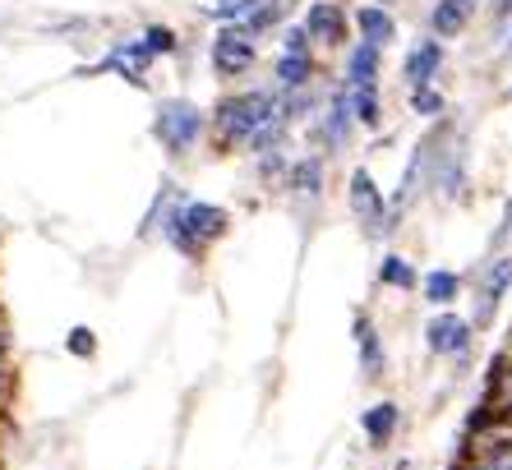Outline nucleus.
Returning a JSON list of instances; mask_svg holds the SVG:
<instances>
[{
  "mask_svg": "<svg viewBox=\"0 0 512 470\" xmlns=\"http://www.w3.org/2000/svg\"><path fill=\"white\" fill-rule=\"evenodd\" d=\"M254 60H259V47H254V37L245 28H222L213 42V70L222 79H240V74L254 70Z\"/></svg>",
  "mask_w": 512,
  "mask_h": 470,
  "instance_id": "obj_3",
  "label": "nucleus"
},
{
  "mask_svg": "<svg viewBox=\"0 0 512 470\" xmlns=\"http://www.w3.org/2000/svg\"><path fill=\"white\" fill-rule=\"evenodd\" d=\"M314 79V56H286L277 60V83H282L286 93H300V88H310Z\"/></svg>",
  "mask_w": 512,
  "mask_h": 470,
  "instance_id": "obj_17",
  "label": "nucleus"
},
{
  "mask_svg": "<svg viewBox=\"0 0 512 470\" xmlns=\"http://www.w3.org/2000/svg\"><path fill=\"white\" fill-rule=\"evenodd\" d=\"M143 47L153 51V56H167V51H176V33H171V28H148V33H143Z\"/></svg>",
  "mask_w": 512,
  "mask_h": 470,
  "instance_id": "obj_24",
  "label": "nucleus"
},
{
  "mask_svg": "<svg viewBox=\"0 0 512 470\" xmlns=\"http://www.w3.org/2000/svg\"><path fill=\"white\" fill-rule=\"evenodd\" d=\"M411 106H416V116H443V93L439 88H411Z\"/></svg>",
  "mask_w": 512,
  "mask_h": 470,
  "instance_id": "obj_23",
  "label": "nucleus"
},
{
  "mask_svg": "<svg viewBox=\"0 0 512 470\" xmlns=\"http://www.w3.org/2000/svg\"><path fill=\"white\" fill-rule=\"evenodd\" d=\"M282 51L286 56H310V33H305V28H286Z\"/></svg>",
  "mask_w": 512,
  "mask_h": 470,
  "instance_id": "obj_25",
  "label": "nucleus"
},
{
  "mask_svg": "<svg viewBox=\"0 0 512 470\" xmlns=\"http://www.w3.org/2000/svg\"><path fill=\"white\" fill-rule=\"evenodd\" d=\"M466 341H471V323H466V318H457L453 309H439V314L429 318L425 346L434 355H462Z\"/></svg>",
  "mask_w": 512,
  "mask_h": 470,
  "instance_id": "obj_5",
  "label": "nucleus"
},
{
  "mask_svg": "<svg viewBox=\"0 0 512 470\" xmlns=\"http://www.w3.org/2000/svg\"><path fill=\"white\" fill-rule=\"evenodd\" d=\"M65 351H70L74 360H93V355H97L93 328H70V337H65Z\"/></svg>",
  "mask_w": 512,
  "mask_h": 470,
  "instance_id": "obj_22",
  "label": "nucleus"
},
{
  "mask_svg": "<svg viewBox=\"0 0 512 470\" xmlns=\"http://www.w3.org/2000/svg\"><path fill=\"white\" fill-rule=\"evenodd\" d=\"M397 424H402V406H397V401H379V406H370V411L360 415V429H365V438H370L374 447L388 443V438L397 434Z\"/></svg>",
  "mask_w": 512,
  "mask_h": 470,
  "instance_id": "obj_10",
  "label": "nucleus"
},
{
  "mask_svg": "<svg viewBox=\"0 0 512 470\" xmlns=\"http://www.w3.org/2000/svg\"><path fill=\"white\" fill-rule=\"evenodd\" d=\"M162 231H167V240L180 249V254H190V259H199V254H203V245L194 240L190 231H185V217H180V208L167 212V226H162Z\"/></svg>",
  "mask_w": 512,
  "mask_h": 470,
  "instance_id": "obj_21",
  "label": "nucleus"
},
{
  "mask_svg": "<svg viewBox=\"0 0 512 470\" xmlns=\"http://www.w3.org/2000/svg\"><path fill=\"white\" fill-rule=\"evenodd\" d=\"M180 217H185V231H190L203 249L213 245V240H222L231 226V217L217 208V203H180Z\"/></svg>",
  "mask_w": 512,
  "mask_h": 470,
  "instance_id": "obj_6",
  "label": "nucleus"
},
{
  "mask_svg": "<svg viewBox=\"0 0 512 470\" xmlns=\"http://www.w3.org/2000/svg\"><path fill=\"white\" fill-rule=\"evenodd\" d=\"M453 470H480V466H471V461H457V466Z\"/></svg>",
  "mask_w": 512,
  "mask_h": 470,
  "instance_id": "obj_27",
  "label": "nucleus"
},
{
  "mask_svg": "<svg viewBox=\"0 0 512 470\" xmlns=\"http://www.w3.org/2000/svg\"><path fill=\"white\" fill-rule=\"evenodd\" d=\"M351 125H356V116H351V93H337L333 106H328V120H323V139L333 143V148H342Z\"/></svg>",
  "mask_w": 512,
  "mask_h": 470,
  "instance_id": "obj_16",
  "label": "nucleus"
},
{
  "mask_svg": "<svg viewBox=\"0 0 512 470\" xmlns=\"http://www.w3.org/2000/svg\"><path fill=\"white\" fill-rule=\"evenodd\" d=\"M439 65H443V42H420V47L406 56L402 74L411 88H429V83L439 79Z\"/></svg>",
  "mask_w": 512,
  "mask_h": 470,
  "instance_id": "obj_8",
  "label": "nucleus"
},
{
  "mask_svg": "<svg viewBox=\"0 0 512 470\" xmlns=\"http://www.w3.org/2000/svg\"><path fill=\"white\" fill-rule=\"evenodd\" d=\"M420 291H425V300L434 309H453L457 295H462V277H457V272H448V268H434V272H425V277H420Z\"/></svg>",
  "mask_w": 512,
  "mask_h": 470,
  "instance_id": "obj_13",
  "label": "nucleus"
},
{
  "mask_svg": "<svg viewBox=\"0 0 512 470\" xmlns=\"http://www.w3.org/2000/svg\"><path fill=\"white\" fill-rule=\"evenodd\" d=\"M286 185L296 189V194H305V199H314L323 189V162L319 157H305V162H296L291 171H286Z\"/></svg>",
  "mask_w": 512,
  "mask_h": 470,
  "instance_id": "obj_18",
  "label": "nucleus"
},
{
  "mask_svg": "<svg viewBox=\"0 0 512 470\" xmlns=\"http://www.w3.org/2000/svg\"><path fill=\"white\" fill-rule=\"evenodd\" d=\"M351 116H356V125H365V130H374L383 120V106H379V88H351Z\"/></svg>",
  "mask_w": 512,
  "mask_h": 470,
  "instance_id": "obj_20",
  "label": "nucleus"
},
{
  "mask_svg": "<svg viewBox=\"0 0 512 470\" xmlns=\"http://www.w3.org/2000/svg\"><path fill=\"white\" fill-rule=\"evenodd\" d=\"M356 351H360L365 378H383V341H379L370 318H356Z\"/></svg>",
  "mask_w": 512,
  "mask_h": 470,
  "instance_id": "obj_15",
  "label": "nucleus"
},
{
  "mask_svg": "<svg viewBox=\"0 0 512 470\" xmlns=\"http://www.w3.org/2000/svg\"><path fill=\"white\" fill-rule=\"evenodd\" d=\"M508 286H512V254L508 259H499V263H489V272H485V305H480V314H476V328H485L489 318H494V309H499V300H503Z\"/></svg>",
  "mask_w": 512,
  "mask_h": 470,
  "instance_id": "obj_12",
  "label": "nucleus"
},
{
  "mask_svg": "<svg viewBox=\"0 0 512 470\" xmlns=\"http://www.w3.org/2000/svg\"><path fill=\"white\" fill-rule=\"evenodd\" d=\"M10 397H14V369H10V355H5V360H0V415H5Z\"/></svg>",
  "mask_w": 512,
  "mask_h": 470,
  "instance_id": "obj_26",
  "label": "nucleus"
},
{
  "mask_svg": "<svg viewBox=\"0 0 512 470\" xmlns=\"http://www.w3.org/2000/svg\"><path fill=\"white\" fill-rule=\"evenodd\" d=\"M471 10H476V0H439L434 14H429V28L439 37H457L466 28V19H471Z\"/></svg>",
  "mask_w": 512,
  "mask_h": 470,
  "instance_id": "obj_14",
  "label": "nucleus"
},
{
  "mask_svg": "<svg viewBox=\"0 0 512 470\" xmlns=\"http://www.w3.org/2000/svg\"><path fill=\"white\" fill-rule=\"evenodd\" d=\"M503 5H508V10H512V0H503Z\"/></svg>",
  "mask_w": 512,
  "mask_h": 470,
  "instance_id": "obj_28",
  "label": "nucleus"
},
{
  "mask_svg": "<svg viewBox=\"0 0 512 470\" xmlns=\"http://www.w3.org/2000/svg\"><path fill=\"white\" fill-rule=\"evenodd\" d=\"M277 116H286L282 102H277L268 88H254V93H236V97H222L213 111V130L222 143H245L250 148Z\"/></svg>",
  "mask_w": 512,
  "mask_h": 470,
  "instance_id": "obj_1",
  "label": "nucleus"
},
{
  "mask_svg": "<svg viewBox=\"0 0 512 470\" xmlns=\"http://www.w3.org/2000/svg\"><path fill=\"white\" fill-rule=\"evenodd\" d=\"M379 47H370V42H360L356 51H351V60H346V88H379Z\"/></svg>",
  "mask_w": 512,
  "mask_h": 470,
  "instance_id": "obj_11",
  "label": "nucleus"
},
{
  "mask_svg": "<svg viewBox=\"0 0 512 470\" xmlns=\"http://www.w3.org/2000/svg\"><path fill=\"white\" fill-rule=\"evenodd\" d=\"M356 28H360V42H370V47H379V51L397 37L393 14L383 10V5H360V10H356Z\"/></svg>",
  "mask_w": 512,
  "mask_h": 470,
  "instance_id": "obj_9",
  "label": "nucleus"
},
{
  "mask_svg": "<svg viewBox=\"0 0 512 470\" xmlns=\"http://www.w3.org/2000/svg\"><path fill=\"white\" fill-rule=\"evenodd\" d=\"M346 199H351V212H356L365 226H374V235H383L388 231V203H383V194H379V185H374V176L365 171V166H356L351 171V189H346Z\"/></svg>",
  "mask_w": 512,
  "mask_h": 470,
  "instance_id": "obj_4",
  "label": "nucleus"
},
{
  "mask_svg": "<svg viewBox=\"0 0 512 470\" xmlns=\"http://www.w3.org/2000/svg\"><path fill=\"white\" fill-rule=\"evenodd\" d=\"M203 134V111L194 102H162V111H157V139H162V148H171V153H190L194 143H199Z\"/></svg>",
  "mask_w": 512,
  "mask_h": 470,
  "instance_id": "obj_2",
  "label": "nucleus"
},
{
  "mask_svg": "<svg viewBox=\"0 0 512 470\" xmlns=\"http://www.w3.org/2000/svg\"><path fill=\"white\" fill-rule=\"evenodd\" d=\"M379 282L383 286H397V291H411V286H420V272L411 268V259H402V254H388V259L379 263Z\"/></svg>",
  "mask_w": 512,
  "mask_h": 470,
  "instance_id": "obj_19",
  "label": "nucleus"
},
{
  "mask_svg": "<svg viewBox=\"0 0 512 470\" xmlns=\"http://www.w3.org/2000/svg\"><path fill=\"white\" fill-rule=\"evenodd\" d=\"M305 33H310V42H328V47H337L342 33H346L342 5H333V0H314L310 14H305Z\"/></svg>",
  "mask_w": 512,
  "mask_h": 470,
  "instance_id": "obj_7",
  "label": "nucleus"
}]
</instances>
